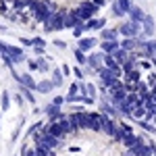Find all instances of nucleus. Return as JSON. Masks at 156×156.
Segmentation results:
<instances>
[{"label":"nucleus","mask_w":156,"mask_h":156,"mask_svg":"<svg viewBox=\"0 0 156 156\" xmlns=\"http://www.w3.org/2000/svg\"><path fill=\"white\" fill-rule=\"evenodd\" d=\"M85 85H87V96L96 98V96H98V90H96V85H94V83H85Z\"/></svg>","instance_id":"nucleus-19"},{"label":"nucleus","mask_w":156,"mask_h":156,"mask_svg":"<svg viewBox=\"0 0 156 156\" xmlns=\"http://www.w3.org/2000/svg\"><path fill=\"white\" fill-rule=\"evenodd\" d=\"M110 11H112V15H115V17H125V15H127V11H125V9L119 4V0H115V2L110 4Z\"/></svg>","instance_id":"nucleus-14"},{"label":"nucleus","mask_w":156,"mask_h":156,"mask_svg":"<svg viewBox=\"0 0 156 156\" xmlns=\"http://www.w3.org/2000/svg\"><path fill=\"white\" fill-rule=\"evenodd\" d=\"M27 67H29V71H40V65H37V60H27Z\"/></svg>","instance_id":"nucleus-20"},{"label":"nucleus","mask_w":156,"mask_h":156,"mask_svg":"<svg viewBox=\"0 0 156 156\" xmlns=\"http://www.w3.org/2000/svg\"><path fill=\"white\" fill-rule=\"evenodd\" d=\"M73 75H75V79H83V71H81L79 67H75V69H73Z\"/></svg>","instance_id":"nucleus-22"},{"label":"nucleus","mask_w":156,"mask_h":156,"mask_svg":"<svg viewBox=\"0 0 156 156\" xmlns=\"http://www.w3.org/2000/svg\"><path fill=\"white\" fill-rule=\"evenodd\" d=\"M77 46L83 50V52H92L96 46H100V42H98L96 36H87V37H79V44Z\"/></svg>","instance_id":"nucleus-5"},{"label":"nucleus","mask_w":156,"mask_h":156,"mask_svg":"<svg viewBox=\"0 0 156 156\" xmlns=\"http://www.w3.org/2000/svg\"><path fill=\"white\" fill-rule=\"evenodd\" d=\"M98 11H100V6H98L94 0H85V2H81V6L77 9V15L83 19V21H90L92 17H96Z\"/></svg>","instance_id":"nucleus-2"},{"label":"nucleus","mask_w":156,"mask_h":156,"mask_svg":"<svg viewBox=\"0 0 156 156\" xmlns=\"http://www.w3.org/2000/svg\"><path fill=\"white\" fill-rule=\"evenodd\" d=\"M37 65H40V73H48L50 71V56L37 58Z\"/></svg>","instance_id":"nucleus-15"},{"label":"nucleus","mask_w":156,"mask_h":156,"mask_svg":"<svg viewBox=\"0 0 156 156\" xmlns=\"http://www.w3.org/2000/svg\"><path fill=\"white\" fill-rule=\"evenodd\" d=\"M85 27H87V31H100L106 27V19L104 17H92L90 21H85Z\"/></svg>","instance_id":"nucleus-6"},{"label":"nucleus","mask_w":156,"mask_h":156,"mask_svg":"<svg viewBox=\"0 0 156 156\" xmlns=\"http://www.w3.org/2000/svg\"><path fill=\"white\" fill-rule=\"evenodd\" d=\"M106 52L104 50H100V52H92L90 56H87V67L92 69V71H96L98 73V69H102L104 65H106Z\"/></svg>","instance_id":"nucleus-4"},{"label":"nucleus","mask_w":156,"mask_h":156,"mask_svg":"<svg viewBox=\"0 0 156 156\" xmlns=\"http://www.w3.org/2000/svg\"><path fill=\"white\" fill-rule=\"evenodd\" d=\"M60 69H62V73H65V75H71V69H69V65H65V62H62V65H60Z\"/></svg>","instance_id":"nucleus-24"},{"label":"nucleus","mask_w":156,"mask_h":156,"mask_svg":"<svg viewBox=\"0 0 156 156\" xmlns=\"http://www.w3.org/2000/svg\"><path fill=\"white\" fill-rule=\"evenodd\" d=\"M21 92H23L25 100H27L29 104H36V98H34V94H31V90H29V87H23V85H21Z\"/></svg>","instance_id":"nucleus-17"},{"label":"nucleus","mask_w":156,"mask_h":156,"mask_svg":"<svg viewBox=\"0 0 156 156\" xmlns=\"http://www.w3.org/2000/svg\"><path fill=\"white\" fill-rule=\"evenodd\" d=\"M0 108L4 112L11 108V96H9V92H2V96H0Z\"/></svg>","instance_id":"nucleus-16"},{"label":"nucleus","mask_w":156,"mask_h":156,"mask_svg":"<svg viewBox=\"0 0 156 156\" xmlns=\"http://www.w3.org/2000/svg\"><path fill=\"white\" fill-rule=\"evenodd\" d=\"M73 54H75V60H77V65H81V67H83V65H87V52H83V50L79 48V46L75 48V52H73Z\"/></svg>","instance_id":"nucleus-13"},{"label":"nucleus","mask_w":156,"mask_h":156,"mask_svg":"<svg viewBox=\"0 0 156 156\" xmlns=\"http://www.w3.org/2000/svg\"><path fill=\"white\" fill-rule=\"evenodd\" d=\"M119 4L127 11V15H129V11H131V6H133V0H119Z\"/></svg>","instance_id":"nucleus-18"},{"label":"nucleus","mask_w":156,"mask_h":156,"mask_svg":"<svg viewBox=\"0 0 156 156\" xmlns=\"http://www.w3.org/2000/svg\"><path fill=\"white\" fill-rule=\"evenodd\" d=\"M94 2H96L98 6H104V4H106V0H94Z\"/></svg>","instance_id":"nucleus-25"},{"label":"nucleus","mask_w":156,"mask_h":156,"mask_svg":"<svg viewBox=\"0 0 156 156\" xmlns=\"http://www.w3.org/2000/svg\"><path fill=\"white\" fill-rule=\"evenodd\" d=\"M148 48L152 50V54H156V40H150L148 42Z\"/></svg>","instance_id":"nucleus-23"},{"label":"nucleus","mask_w":156,"mask_h":156,"mask_svg":"<svg viewBox=\"0 0 156 156\" xmlns=\"http://www.w3.org/2000/svg\"><path fill=\"white\" fill-rule=\"evenodd\" d=\"M65 77H67V75H65V73H62V69H52V75H50V79H52V81H54V85H56V87H62V83H65Z\"/></svg>","instance_id":"nucleus-11"},{"label":"nucleus","mask_w":156,"mask_h":156,"mask_svg":"<svg viewBox=\"0 0 156 156\" xmlns=\"http://www.w3.org/2000/svg\"><path fill=\"white\" fill-rule=\"evenodd\" d=\"M44 29L46 31H60V29H65V12H52L44 21Z\"/></svg>","instance_id":"nucleus-1"},{"label":"nucleus","mask_w":156,"mask_h":156,"mask_svg":"<svg viewBox=\"0 0 156 156\" xmlns=\"http://www.w3.org/2000/svg\"><path fill=\"white\" fill-rule=\"evenodd\" d=\"M154 123H156V119H154Z\"/></svg>","instance_id":"nucleus-28"},{"label":"nucleus","mask_w":156,"mask_h":156,"mask_svg":"<svg viewBox=\"0 0 156 156\" xmlns=\"http://www.w3.org/2000/svg\"><path fill=\"white\" fill-rule=\"evenodd\" d=\"M52 44H54L58 50H67V42H65V40H54Z\"/></svg>","instance_id":"nucleus-21"},{"label":"nucleus","mask_w":156,"mask_h":156,"mask_svg":"<svg viewBox=\"0 0 156 156\" xmlns=\"http://www.w3.org/2000/svg\"><path fill=\"white\" fill-rule=\"evenodd\" d=\"M146 15H148V12H144L142 9H140V6H135V4H133V6H131V11H129V19L137 21V23H144Z\"/></svg>","instance_id":"nucleus-10"},{"label":"nucleus","mask_w":156,"mask_h":156,"mask_svg":"<svg viewBox=\"0 0 156 156\" xmlns=\"http://www.w3.org/2000/svg\"><path fill=\"white\" fill-rule=\"evenodd\" d=\"M152 65L156 67V54H152Z\"/></svg>","instance_id":"nucleus-26"},{"label":"nucleus","mask_w":156,"mask_h":156,"mask_svg":"<svg viewBox=\"0 0 156 156\" xmlns=\"http://www.w3.org/2000/svg\"><path fill=\"white\" fill-rule=\"evenodd\" d=\"M54 87H56V85H54V81H52L50 77H44L42 81H37V87H36V90L40 92V94H50Z\"/></svg>","instance_id":"nucleus-9"},{"label":"nucleus","mask_w":156,"mask_h":156,"mask_svg":"<svg viewBox=\"0 0 156 156\" xmlns=\"http://www.w3.org/2000/svg\"><path fill=\"white\" fill-rule=\"evenodd\" d=\"M121 48V44L117 40H100V50H104L106 54H115Z\"/></svg>","instance_id":"nucleus-8"},{"label":"nucleus","mask_w":156,"mask_h":156,"mask_svg":"<svg viewBox=\"0 0 156 156\" xmlns=\"http://www.w3.org/2000/svg\"><path fill=\"white\" fill-rule=\"evenodd\" d=\"M0 31H2V34H4V31H6V27H4V25H0Z\"/></svg>","instance_id":"nucleus-27"},{"label":"nucleus","mask_w":156,"mask_h":156,"mask_svg":"<svg viewBox=\"0 0 156 156\" xmlns=\"http://www.w3.org/2000/svg\"><path fill=\"white\" fill-rule=\"evenodd\" d=\"M142 34H144L146 37H152L156 34V27H154V17L152 15H146L144 23H142Z\"/></svg>","instance_id":"nucleus-7"},{"label":"nucleus","mask_w":156,"mask_h":156,"mask_svg":"<svg viewBox=\"0 0 156 156\" xmlns=\"http://www.w3.org/2000/svg\"><path fill=\"white\" fill-rule=\"evenodd\" d=\"M119 34H121V29L117 27V29H100V40H117L119 37Z\"/></svg>","instance_id":"nucleus-12"},{"label":"nucleus","mask_w":156,"mask_h":156,"mask_svg":"<svg viewBox=\"0 0 156 156\" xmlns=\"http://www.w3.org/2000/svg\"><path fill=\"white\" fill-rule=\"evenodd\" d=\"M119 29H121V36H125V37H137L140 34H142V23H137V21L129 19V21L121 23Z\"/></svg>","instance_id":"nucleus-3"}]
</instances>
